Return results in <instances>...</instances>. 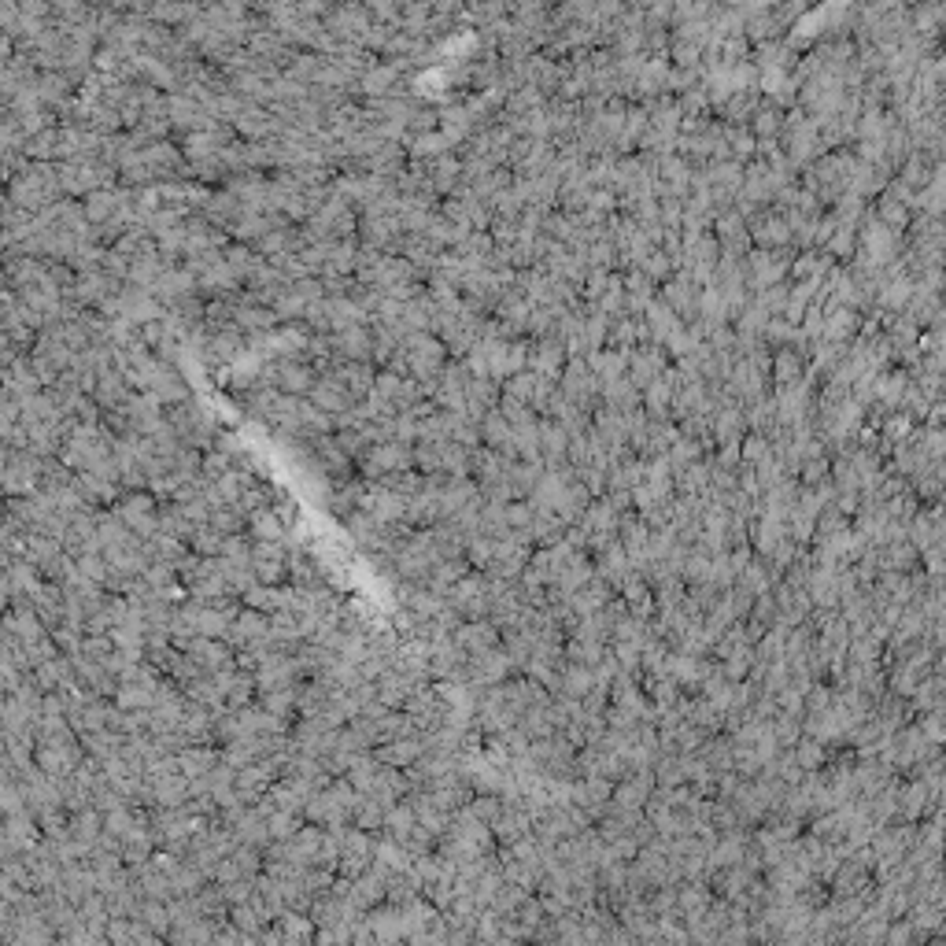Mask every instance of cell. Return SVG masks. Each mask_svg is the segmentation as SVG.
<instances>
[{
    "mask_svg": "<svg viewBox=\"0 0 946 946\" xmlns=\"http://www.w3.org/2000/svg\"><path fill=\"white\" fill-rule=\"evenodd\" d=\"M403 352L411 359V377L414 381H437L448 370V348L444 340L433 333H414L403 340Z\"/></svg>",
    "mask_w": 946,
    "mask_h": 946,
    "instance_id": "cell-1",
    "label": "cell"
},
{
    "mask_svg": "<svg viewBox=\"0 0 946 946\" xmlns=\"http://www.w3.org/2000/svg\"><path fill=\"white\" fill-rule=\"evenodd\" d=\"M355 466H359V473H363L366 481H385L389 473L418 470V466H414V448H407V444H374Z\"/></svg>",
    "mask_w": 946,
    "mask_h": 946,
    "instance_id": "cell-2",
    "label": "cell"
},
{
    "mask_svg": "<svg viewBox=\"0 0 946 946\" xmlns=\"http://www.w3.org/2000/svg\"><path fill=\"white\" fill-rule=\"evenodd\" d=\"M370 26H374V19H370V12L359 8V4H340V8H333L326 19V30L337 37L340 45H363V37Z\"/></svg>",
    "mask_w": 946,
    "mask_h": 946,
    "instance_id": "cell-3",
    "label": "cell"
},
{
    "mask_svg": "<svg viewBox=\"0 0 946 946\" xmlns=\"http://www.w3.org/2000/svg\"><path fill=\"white\" fill-rule=\"evenodd\" d=\"M115 514H119L122 522L130 525V529H137V533L145 536H159V510H156V496L152 492H130V496L122 499L119 507H115Z\"/></svg>",
    "mask_w": 946,
    "mask_h": 946,
    "instance_id": "cell-4",
    "label": "cell"
},
{
    "mask_svg": "<svg viewBox=\"0 0 946 946\" xmlns=\"http://www.w3.org/2000/svg\"><path fill=\"white\" fill-rule=\"evenodd\" d=\"M318 381V370L311 363H304V359H278L274 363V385H278V392H285V396H300L304 400L307 392L315 389Z\"/></svg>",
    "mask_w": 946,
    "mask_h": 946,
    "instance_id": "cell-5",
    "label": "cell"
},
{
    "mask_svg": "<svg viewBox=\"0 0 946 946\" xmlns=\"http://www.w3.org/2000/svg\"><path fill=\"white\" fill-rule=\"evenodd\" d=\"M359 237L366 248H377L385 255H396V244H400L403 230L400 219H385V215H359Z\"/></svg>",
    "mask_w": 946,
    "mask_h": 946,
    "instance_id": "cell-6",
    "label": "cell"
},
{
    "mask_svg": "<svg viewBox=\"0 0 946 946\" xmlns=\"http://www.w3.org/2000/svg\"><path fill=\"white\" fill-rule=\"evenodd\" d=\"M307 403H311V407H318V411L333 414V418L355 407V400L348 396V389H344V385H340L333 374H318L315 389L307 392Z\"/></svg>",
    "mask_w": 946,
    "mask_h": 946,
    "instance_id": "cell-7",
    "label": "cell"
},
{
    "mask_svg": "<svg viewBox=\"0 0 946 946\" xmlns=\"http://www.w3.org/2000/svg\"><path fill=\"white\" fill-rule=\"evenodd\" d=\"M148 392H152V396H156L163 407H178V403L193 400V392H189V381H185V374L178 370V366H167V363H163V370L152 377Z\"/></svg>",
    "mask_w": 946,
    "mask_h": 946,
    "instance_id": "cell-8",
    "label": "cell"
},
{
    "mask_svg": "<svg viewBox=\"0 0 946 946\" xmlns=\"http://www.w3.org/2000/svg\"><path fill=\"white\" fill-rule=\"evenodd\" d=\"M333 344H337L340 363H370V359H374V333H370V326H355V329H344V333H333Z\"/></svg>",
    "mask_w": 946,
    "mask_h": 946,
    "instance_id": "cell-9",
    "label": "cell"
},
{
    "mask_svg": "<svg viewBox=\"0 0 946 946\" xmlns=\"http://www.w3.org/2000/svg\"><path fill=\"white\" fill-rule=\"evenodd\" d=\"M329 374L337 377L340 385L348 389V396H352L355 403H366L370 400V392H374V381H377V370L370 363H337Z\"/></svg>",
    "mask_w": 946,
    "mask_h": 946,
    "instance_id": "cell-10",
    "label": "cell"
},
{
    "mask_svg": "<svg viewBox=\"0 0 946 946\" xmlns=\"http://www.w3.org/2000/svg\"><path fill=\"white\" fill-rule=\"evenodd\" d=\"M244 215H248V211H244V204L230 189H215V196H211V204H207L204 211V219L211 222V226H219L222 233H233V226H237Z\"/></svg>",
    "mask_w": 946,
    "mask_h": 946,
    "instance_id": "cell-11",
    "label": "cell"
},
{
    "mask_svg": "<svg viewBox=\"0 0 946 946\" xmlns=\"http://www.w3.org/2000/svg\"><path fill=\"white\" fill-rule=\"evenodd\" d=\"M403 148H407V156H411L414 163H437V159L444 156H455V145L448 141L444 130H433V134H422V137H403Z\"/></svg>",
    "mask_w": 946,
    "mask_h": 946,
    "instance_id": "cell-12",
    "label": "cell"
},
{
    "mask_svg": "<svg viewBox=\"0 0 946 946\" xmlns=\"http://www.w3.org/2000/svg\"><path fill=\"white\" fill-rule=\"evenodd\" d=\"M470 503H477V485H473L470 477L451 481V485L440 492V514H444V518H455V514L466 510Z\"/></svg>",
    "mask_w": 946,
    "mask_h": 946,
    "instance_id": "cell-13",
    "label": "cell"
},
{
    "mask_svg": "<svg viewBox=\"0 0 946 946\" xmlns=\"http://www.w3.org/2000/svg\"><path fill=\"white\" fill-rule=\"evenodd\" d=\"M481 437L492 444L496 451H510V444H514V437H510V422L499 414V407L492 414H488L485 422H481Z\"/></svg>",
    "mask_w": 946,
    "mask_h": 946,
    "instance_id": "cell-14",
    "label": "cell"
},
{
    "mask_svg": "<svg viewBox=\"0 0 946 946\" xmlns=\"http://www.w3.org/2000/svg\"><path fill=\"white\" fill-rule=\"evenodd\" d=\"M307 307H311V304H307L304 296H300V292L292 289V285H289V289H285V292H281L278 300H274V311H278L281 326H289V322H304Z\"/></svg>",
    "mask_w": 946,
    "mask_h": 946,
    "instance_id": "cell-15",
    "label": "cell"
},
{
    "mask_svg": "<svg viewBox=\"0 0 946 946\" xmlns=\"http://www.w3.org/2000/svg\"><path fill=\"white\" fill-rule=\"evenodd\" d=\"M237 466V459L233 455H226L222 448H211V451H204V481L207 485H215V481H222L226 473Z\"/></svg>",
    "mask_w": 946,
    "mask_h": 946,
    "instance_id": "cell-16",
    "label": "cell"
},
{
    "mask_svg": "<svg viewBox=\"0 0 946 946\" xmlns=\"http://www.w3.org/2000/svg\"><path fill=\"white\" fill-rule=\"evenodd\" d=\"M252 529L259 540L274 544V540L281 536V518L274 514V510H259V514H252Z\"/></svg>",
    "mask_w": 946,
    "mask_h": 946,
    "instance_id": "cell-17",
    "label": "cell"
},
{
    "mask_svg": "<svg viewBox=\"0 0 946 946\" xmlns=\"http://www.w3.org/2000/svg\"><path fill=\"white\" fill-rule=\"evenodd\" d=\"M533 377H525V374H518V377H510L507 381V396L510 400H518V403H525L529 396H533Z\"/></svg>",
    "mask_w": 946,
    "mask_h": 946,
    "instance_id": "cell-18",
    "label": "cell"
},
{
    "mask_svg": "<svg viewBox=\"0 0 946 946\" xmlns=\"http://www.w3.org/2000/svg\"><path fill=\"white\" fill-rule=\"evenodd\" d=\"M193 540H196V547H200V551H215V547H219V529L207 522V525H200V529H196Z\"/></svg>",
    "mask_w": 946,
    "mask_h": 946,
    "instance_id": "cell-19",
    "label": "cell"
},
{
    "mask_svg": "<svg viewBox=\"0 0 946 946\" xmlns=\"http://www.w3.org/2000/svg\"><path fill=\"white\" fill-rule=\"evenodd\" d=\"M529 104H536V93H518V97L510 100V108L518 111V108H529Z\"/></svg>",
    "mask_w": 946,
    "mask_h": 946,
    "instance_id": "cell-20",
    "label": "cell"
}]
</instances>
